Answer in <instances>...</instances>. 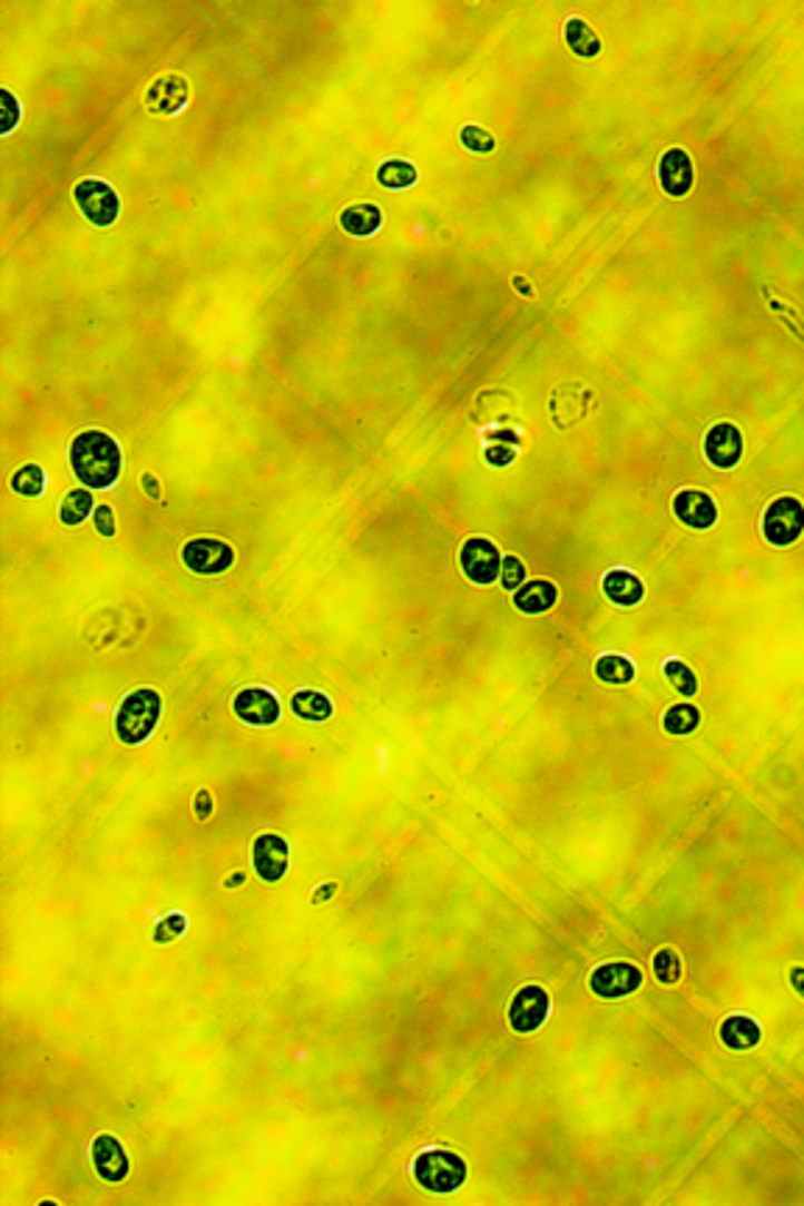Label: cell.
I'll list each match as a JSON object with an SVG mask.
<instances>
[{"label": "cell", "instance_id": "6da1fadb", "mask_svg": "<svg viewBox=\"0 0 804 1206\" xmlns=\"http://www.w3.org/2000/svg\"><path fill=\"white\" fill-rule=\"evenodd\" d=\"M70 475L90 492H107L124 475V450L120 442L107 431L87 428L79 431L68 444Z\"/></svg>", "mask_w": 804, "mask_h": 1206}, {"label": "cell", "instance_id": "7a4b0ae2", "mask_svg": "<svg viewBox=\"0 0 804 1206\" xmlns=\"http://www.w3.org/2000/svg\"><path fill=\"white\" fill-rule=\"evenodd\" d=\"M163 720V696L154 687H135L115 709V737L124 746H143Z\"/></svg>", "mask_w": 804, "mask_h": 1206}, {"label": "cell", "instance_id": "3957f363", "mask_svg": "<svg viewBox=\"0 0 804 1206\" xmlns=\"http://www.w3.org/2000/svg\"><path fill=\"white\" fill-rule=\"evenodd\" d=\"M411 1176L425 1193L431 1195H453L470 1178V1165L464 1156L450 1148H422L411 1159Z\"/></svg>", "mask_w": 804, "mask_h": 1206}, {"label": "cell", "instance_id": "277c9868", "mask_svg": "<svg viewBox=\"0 0 804 1206\" xmlns=\"http://www.w3.org/2000/svg\"><path fill=\"white\" fill-rule=\"evenodd\" d=\"M759 537L771 548H791L804 537V503L796 494H776L759 514Z\"/></svg>", "mask_w": 804, "mask_h": 1206}, {"label": "cell", "instance_id": "5b68a950", "mask_svg": "<svg viewBox=\"0 0 804 1206\" xmlns=\"http://www.w3.org/2000/svg\"><path fill=\"white\" fill-rule=\"evenodd\" d=\"M73 202L79 207L81 218L98 229H109L120 218V196L107 179L98 176H85L73 185Z\"/></svg>", "mask_w": 804, "mask_h": 1206}, {"label": "cell", "instance_id": "8992f818", "mask_svg": "<svg viewBox=\"0 0 804 1206\" xmlns=\"http://www.w3.org/2000/svg\"><path fill=\"white\" fill-rule=\"evenodd\" d=\"M550 1011H553V1000L542 983L520 986L509 1000V1028L520 1037H531V1033L542 1031L545 1022L550 1020Z\"/></svg>", "mask_w": 804, "mask_h": 1206}, {"label": "cell", "instance_id": "52a82bcc", "mask_svg": "<svg viewBox=\"0 0 804 1206\" xmlns=\"http://www.w3.org/2000/svg\"><path fill=\"white\" fill-rule=\"evenodd\" d=\"M179 559H182V565L193 572V576L213 578V576H224V572L233 570L238 556H235V548L227 542V539L193 537L182 545Z\"/></svg>", "mask_w": 804, "mask_h": 1206}, {"label": "cell", "instance_id": "ba28073f", "mask_svg": "<svg viewBox=\"0 0 804 1206\" xmlns=\"http://www.w3.org/2000/svg\"><path fill=\"white\" fill-rule=\"evenodd\" d=\"M500 565H503V553H500L494 539L467 537L464 542H461L459 567L461 576H464L472 587H492L494 581H500Z\"/></svg>", "mask_w": 804, "mask_h": 1206}, {"label": "cell", "instance_id": "9c48e42d", "mask_svg": "<svg viewBox=\"0 0 804 1206\" xmlns=\"http://www.w3.org/2000/svg\"><path fill=\"white\" fill-rule=\"evenodd\" d=\"M702 453L704 461H707L713 470H737L743 455H746V439H743V431L735 422H715V425H709L707 433H704Z\"/></svg>", "mask_w": 804, "mask_h": 1206}, {"label": "cell", "instance_id": "30bf717a", "mask_svg": "<svg viewBox=\"0 0 804 1206\" xmlns=\"http://www.w3.org/2000/svg\"><path fill=\"white\" fill-rule=\"evenodd\" d=\"M643 969L631 961H607L598 963V967L589 972V989L600 1000H626L635 991H640Z\"/></svg>", "mask_w": 804, "mask_h": 1206}, {"label": "cell", "instance_id": "8fae6325", "mask_svg": "<svg viewBox=\"0 0 804 1206\" xmlns=\"http://www.w3.org/2000/svg\"><path fill=\"white\" fill-rule=\"evenodd\" d=\"M233 713L241 724L255 729H272L283 718V704L277 693L263 685H246L233 696Z\"/></svg>", "mask_w": 804, "mask_h": 1206}, {"label": "cell", "instance_id": "7c38bea8", "mask_svg": "<svg viewBox=\"0 0 804 1206\" xmlns=\"http://www.w3.org/2000/svg\"><path fill=\"white\" fill-rule=\"evenodd\" d=\"M670 511H674L676 520L682 522L690 531H713L720 520L718 500L713 498V492L698 487H682L676 489L674 498H670Z\"/></svg>", "mask_w": 804, "mask_h": 1206}, {"label": "cell", "instance_id": "4fadbf2b", "mask_svg": "<svg viewBox=\"0 0 804 1206\" xmlns=\"http://www.w3.org/2000/svg\"><path fill=\"white\" fill-rule=\"evenodd\" d=\"M252 872L263 883H280L291 869V844L280 833H261L249 846Z\"/></svg>", "mask_w": 804, "mask_h": 1206}, {"label": "cell", "instance_id": "5bb4252c", "mask_svg": "<svg viewBox=\"0 0 804 1206\" xmlns=\"http://www.w3.org/2000/svg\"><path fill=\"white\" fill-rule=\"evenodd\" d=\"M90 1165L107 1184H124L131 1173V1159L115 1134H96L90 1139Z\"/></svg>", "mask_w": 804, "mask_h": 1206}, {"label": "cell", "instance_id": "9a60e30c", "mask_svg": "<svg viewBox=\"0 0 804 1206\" xmlns=\"http://www.w3.org/2000/svg\"><path fill=\"white\" fill-rule=\"evenodd\" d=\"M657 182L670 198H687L696 187V163L682 146L668 148L657 163Z\"/></svg>", "mask_w": 804, "mask_h": 1206}, {"label": "cell", "instance_id": "2e32d148", "mask_svg": "<svg viewBox=\"0 0 804 1206\" xmlns=\"http://www.w3.org/2000/svg\"><path fill=\"white\" fill-rule=\"evenodd\" d=\"M187 104H190V81H187L185 76L168 73L159 76V79H154L151 85H148L146 109L151 115L170 118V115H179Z\"/></svg>", "mask_w": 804, "mask_h": 1206}, {"label": "cell", "instance_id": "e0dca14e", "mask_svg": "<svg viewBox=\"0 0 804 1206\" xmlns=\"http://www.w3.org/2000/svg\"><path fill=\"white\" fill-rule=\"evenodd\" d=\"M600 592L612 607L635 609L646 598V581L629 567H612L600 576Z\"/></svg>", "mask_w": 804, "mask_h": 1206}, {"label": "cell", "instance_id": "ac0fdd59", "mask_svg": "<svg viewBox=\"0 0 804 1206\" xmlns=\"http://www.w3.org/2000/svg\"><path fill=\"white\" fill-rule=\"evenodd\" d=\"M561 40H565L567 51L572 57L584 59V62H592L604 53V40H600L598 31L592 29V23L581 18V14H570V18L561 23Z\"/></svg>", "mask_w": 804, "mask_h": 1206}, {"label": "cell", "instance_id": "d6986e66", "mask_svg": "<svg viewBox=\"0 0 804 1206\" xmlns=\"http://www.w3.org/2000/svg\"><path fill=\"white\" fill-rule=\"evenodd\" d=\"M718 1039L726 1050L735 1053H748L763 1042V1026L748 1014H729L720 1020Z\"/></svg>", "mask_w": 804, "mask_h": 1206}, {"label": "cell", "instance_id": "ffe728a7", "mask_svg": "<svg viewBox=\"0 0 804 1206\" xmlns=\"http://www.w3.org/2000/svg\"><path fill=\"white\" fill-rule=\"evenodd\" d=\"M511 604L520 615H545L559 604V587L550 578H533L511 592Z\"/></svg>", "mask_w": 804, "mask_h": 1206}, {"label": "cell", "instance_id": "44dd1931", "mask_svg": "<svg viewBox=\"0 0 804 1206\" xmlns=\"http://www.w3.org/2000/svg\"><path fill=\"white\" fill-rule=\"evenodd\" d=\"M383 222H385L383 210H380V205H374V202H352V205H346L339 216L341 229L357 241L374 238V235L383 229Z\"/></svg>", "mask_w": 804, "mask_h": 1206}, {"label": "cell", "instance_id": "7402d4cb", "mask_svg": "<svg viewBox=\"0 0 804 1206\" xmlns=\"http://www.w3.org/2000/svg\"><path fill=\"white\" fill-rule=\"evenodd\" d=\"M291 713L296 715L305 724H327L335 715L333 698L327 696L318 687H300V690L291 696Z\"/></svg>", "mask_w": 804, "mask_h": 1206}, {"label": "cell", "instance_id": "603a6c76", "mask_svg": "<svg viewBox=\"0 0 804 1206\" xmlns=\"http://www.w3.org/2000/svg\"><path fill=\"white\" fill-rule=\"evenodd\" d=\"M374 179L383 190L402 193L420 185V168L409 157H385L374 168Z\"/></svg>", "mask_w": 804, "mask_h": 1206}, {"label": "cell", "instance_id": "cb8c5ba5", "mask_svg": "<svg viewBox=\"0 0 804 1206\" xmlns=\"http://www.w3.org/2000/svg\"><path fill=\"white\" fill-rule=\"evenodd\" d=\"M595 679H598L600 685H609V687L635 685V679H637L635 659L618 651L600 654V657L595 659Z\"/></svg>", "mask_w": 804, "mask_h": 1206}, {"label": "cell", "instance_id": "d4e9b609", "mask_svg": "<svg viewBox=\"0 0 804 1206\" xmlns=\"http://www.w3.org/2000/svg\"><path fill=\"white\" fill-rule=\"evenodd\" d=\"M92 511H96V498H92L90 489H85V487L68 489L57 503L59 522L68 528L85 526V522L92 517Z\"/></svg>", "mask_w": 804, "mask_h": 1206}, {"label": "cell", "instance_id": "484cf974", "mask_svg": "<svg viewBox=\"0 0 804 1206\" xmlns=\"http://www.w3.org/2000/svg\"><path fill=\"white\" fill-rule=\"evenodd\" d=\"M702 726V709L696 704H674L663 713V729L670 737H690Z\"/></svg>", "mask_w": 804, "mask_h": 1206}, {"label": "cell", "instance_id": "4316f807", "mask_svg": "<svg viewBox=\"0 0 804 1206\" xmlns=\"http://www.w3.org/2000/svg\"><path fill=\"white\" fill-rule=\"evenodd\" d=\"M12 492L20 494V498L26 500H37L46 494V487H48V478H46V470H42L40 464H20L18 470H14L12 475Z\"/></svg>", "mask_w": 804, "mask_h": 1206}, {"label": "cell", "instance_id": "83f0119b", "mask_svg": "<svg viewBox=\"0 0 804 1206\" xmlns=\"http://www.w3.org/2000/svg\"><path fill=\"white\" fill-rule=\"evenodd\" d=\"M663 679L668 682V685L685 698H693L698 693L696 670H693L690 665H687L685 659H679V657L665 659V663H663Z\"/></svg>", "mask_w": 804, "mask_h": 1206}, {"label": "cell", "instance_id": "f1b7e54d", "mask_svg": "<svg viewBox=\"0 0 804 1206\" xmlns=\"http://www.w3.org/2000/svg\"><path fill=\"white\" fill-rule=\"evenodd\" d=\"M459 143L464 151L470 154H478V157H487V154H492L494 148H498V137L492 135V131L487 129V126L481 124H464L459 129Z\"/></svg>", "mask_w": 804, "mask_h": 1206}, {"label": "cell", "instance_id": "f546056e", "mask_svg": "<svg viewBox=\"0 0 804 1206\" xmlns=\"http://www.w3.org/2000/svg\"><path fill=\"white\" fill-rule=\"evenodd\" d=\"M651 972L654 978L663 986H676L682 980V958L674 947H663V950L654 952L651 958Z\"/></svg>", "mask_w": 804, "mask_h": 1206}, {"label": "cell", "instance_id": "4dcf8cb0", "mask_svg": "<svg viewBox=\"0 0 804 1206\" xmlns=\"http://www.w3.org/2000/svg\"><path fill=\"white\" fill-rule=\"evenodd\" d=\"M187 928H190V922H187L185 913L170 911V913H165L157 924H154L151 941L154 944H174V941H179L182 935L187 933Z\"/></svg>", "mask_w": 804, "mask_h": 1206}, {"label": "cell", "instance_id": "1f68e13d", "mask_svg": "<svg viewBox=\"0 0 804 1206\" xmlns=\"http://www.w3.org/2000/svg\"><path fill=\"white\" fill-rule=\"evenodd\" d=\"M526 581H528L526 561L514 553H506L503 565H500V587H503L506 592H517V589H520Z\"/></svg>", "mask_w": 804, "mask_h": 1206}, {"label": "cell", "instance_id": "d6a6232c", "mask_svg": "<svg viewBox=\"0 0 804 1206\" xmlns=\"http://www.w3.org/2000/svg\"><path fill=\"white\" fill-rule=\"evenodd\" d=\"M517 461V448L511 444H487L483 448V464L492 467V470H506Z\"/></svg>", "mask_w": 804, "mask_h": 1206}, {"label": "cell", "instance_id": "836d02e7", "mask_svg": "<svg viewBox=\"0 0 804 1206\" xmlns=\"http://www.w3.org/2000/svg\"><path fill=\"white\" fill-rule=\"evenodd\" d=\"M92 526H96L98 537L104 539H112L115 531H118V517H115V509L107 503H98L96 511H92Z\"/></svg>", "mask_w": 804, "mask_h": 1206}, {"label": "cell", "instance_id": "e575fe53", "mask_svg": "<svg viewBox=\"0 0 804 1206\" xmlns=\"http://www.w3.org/2000/svg\"><path fill=\"white\" fill-rule=\"evenodd\" d=\"M0 98H3V104H7V112H3V135H12L14 126H18L20 118H23V104L14 98V92L9 90V87H0Z\"/></svg>", "mask_w": 804, "mask_h": 1206}, {"label": "cell", "instance_id": "d590c367", "mask_svg": "<svg viewBox=\"0 0 804 1206\" xmlns=\"http://www.w3.org/2000/svg\"><path fill=\"white\" fill-rule=\"evenodd\" d=\"M193 813H196L198 822H207V818L213 816V793L210 791H198L196 798H193Z\"/></svg>", "mask_w": 804, "mask_h": 1206}, {"label": "cell", "instance_id": "8d00e7d4", "mask_svg": "<svg viewBox=\"0 0 804 1206\" xmlns=\"http://www.w3.org/2000/svg\"><path fill=\"white\" fill-rule=\"evenodd\" d=\"M333 891H339V885H335V883L318 885V889H316V894H313V896H311V902H324V900H330V896H333Z\"/></svg>", "mask_w": 804, "mask_h": 1206}, {"label": "cell", "instance_id": "74e56055", "mask_svg": "<svg viewBox=\"0 0 804 1206\" xmlns=\"http://www.w3.org/2000/svg\"><path fill=\"white\" fill-rule=\"evenodd\" d=\"M791 980H793V989L798 991V994L804 997V967H796L791 972Z\"/></svg>", "mask_w": 804, "mask_h": 1206}, {"label": "cell", "instance_id": "f35d334b", "mask_svg": "<svg viewBox=\"0 0 804 1206\" xmlns=\"http://www.w3.org/2000/svg\"><path fill=\"white\" fill-rule=\"evenodd\" d=\"M143 487L148 489V498H159V483L154 481V475H143Z\"/></svg>", "mask_w": 804, "mask_h": 1206}, {"label": "cell", "instance_id": "ab89813d", "mask_svg": "<svg viewBox=\"0 0 804 1206\" xmlns=\"http://www.w3.org/2000/svg\"><path fill=\"white\" fill-rule=\"evenodd\" d=\"M511 283H514L517 288H520V294H522V296H528V300H531L533 291H531V285L526 283V280H522V277H514V280H511Z\"/></svg>", "mask_w": 804, "mask_h": 1206}, {"label": "cell", "instance_id": "60d3db41", "mask_svg": "<svg viewBox=\"0 0 804 1206\" xmlns=\"http://www.w3.org/2000/svg\"><path fill=\"white\" fill-rule=\"evenodd\" d=\"M241 880H244V874H235V877H229V880H227V885H238Z\"/></svg>", "mask_w": 804, "mask_h": 1206}]
</instances>
